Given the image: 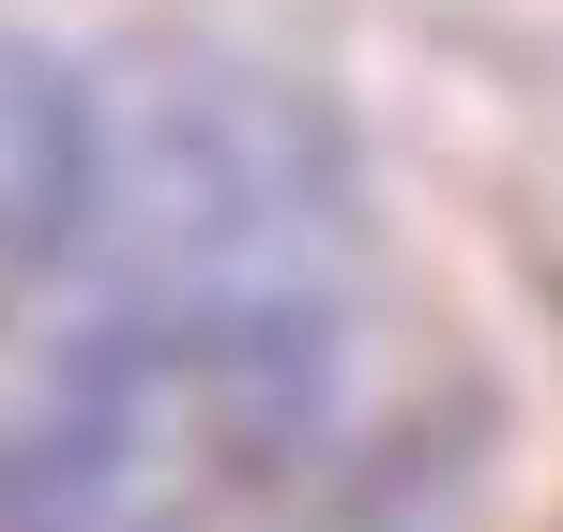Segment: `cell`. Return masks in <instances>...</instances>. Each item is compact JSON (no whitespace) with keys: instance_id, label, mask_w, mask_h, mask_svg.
Returning a JSON list of instances; mask_svg holds the SVG:
<instances>
[{"instance_id":"6da1fadb","label":"cell","mask_w":563,"mask_h":532,"mask_svg":"<svg viewBox=\"0 0 563 532\" xmlns=\"http://www.w3.org/2000/svg\"><path fill=\"white\" fill-rule=\"evenodd\" d=\"M380 442V259L320 107L0 31V532H320Z\"/></svg>"}]
</instances>
